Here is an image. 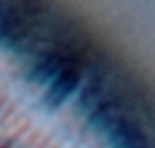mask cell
Segmentation results:
<instances>
[]
</instances>
